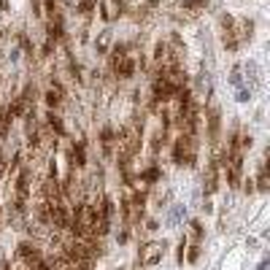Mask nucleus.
<instances>
[{
  "label": "nucleus",
  "mask_w": 270,
  "mask_h": 270,
  "mask_svg": "<svg viewBox=\"0 0 270 270\" xmlns=\"http://www.w3.org/2000/svg\"><path fill=\"white\" fill-rule=\"evenodd\" d=\"M197 138L195 135H184L179 133V138L173 141V162L179 168H195L197 162Z\"/></svg>",
  "instance_id": "1"
},
{
  "label": "nucleus",
  "mask_w": 270,
  "mask_h": 270,
  "mask_svg": "<svg viewBox=\"0 0 270 270\" xmlns=\"http://www.w3.org/2000/svg\"><path fill=\"white\" fill-rule=\"evenodd\" d=\"M165 252H168V241H146L138 249V265H143V268L160 265Z\"/></svg>",
  "instance_id": "2"
},
{
  "label": "nucleus",
  "mask_w": 270,
  "mask_h": 270,
  "mask_svg": "<svg viewBox=\"0 0 270 270\" xmlns=\"http://www.w3.org/2000/svg\"><path fill=\"white\" fill-rule=\"evenodd\" d=\"M206 138H208L211 149L222 146V111H219V105H208V111H206Z\"/></svg>",
  "instance_id": "3"
},
{
  "label": "nucleus",
  "mask_w": 270,
  "mask_h": 270,
  "mask_svg": "<svg viewBox=\"0 0 270 270\" xmlns=\"http://www.w3.org/2000/svg\"><path fill=\"white\" fill-rule=\"evenodd\" d=\"M219 35H222V46L227 51H238L241 41H238V32H235V16L222 14L219 16Z\"/></svg>",
  "instance_id": "4"
},
{
  "label": "nucleus",
  "mask_w": 270,
  "mask_h": 270,
  "mask_svg": "<svg viewBox=\"0 0 270 270\" xmlns=\"http://www.w3.org/2000/svg\"><path fill=\"white\" fill-rule=\"evenodd\" d=\"M87 168V143L73 141L68 146V170H81Z\"/></svg>",
  "instance_id": "5"
},
{
  "label": "nucleus",
  "mask_w": 270,
  "mask_h": 270,
  "mask_svg": "<svg viewBox=\"0 0 270 270\" xmlns=\"http://www.w3.org/2000/svg\"><path fill=\"white\" fill-rule=\"evenodd\" d=\"M219 173H222L219 162L208 160L206 162V170H203V192H206V195H214L216 189H219Z\"/></svg>",
  "instance_id": "6"
},
{
  "label": "nucleus",
  "mask_w": 270,
  "mask_h": 270,
  "mask_svg": "<svg viewBox=\"0 0 270 270\" xmlns=\"http://www.w3.org/2000/svg\"><path fill=\"white\" fill-rule=\"evenodd\" d=\"M43 103L49 105V111H57L65 103V89H62V84L57 81V78H51L49 87L43 89Z\"/></svg>",
  "instance_id": "7"
},
{
  "label": "nucleus",
  "mask_w": 270,
  "mask_h": 270,
  "mask_svg": "<svg viewBox=\"0 0 270 270\" xmlns=\"http://www.w3.org/2000/svg\"><path fill=\"white\" fill-rule=\"evenodd\" d=\"M235 32H238L241 46L246 43V41H252V38H254V19H249V16H238V19H235Z\"/></svg>",
  "instance_id": "8"
},
{
  "label": "nucleus",
  "mask_w": 270,
  "mask_h": 270,
  "mask_svg": "<svg viewBox=\"0 0 270 270\" xmlns=\"http://www.w3.org/2000/svg\"><path fill=\"white\" fill-rule=\"evenodd\" d=\"M114 143H116V130L114 127H103L100 130V149L105 157L114 154Z\"/></svg>",
  "instance_id": "9"
},
{
  "label": "nucleus",
  "mask_w": 270,
  "mask_h": 270,
  "mask_svg": "<svg viewBox=\"0 0 270 270\" xmlns=\"http://www.w3.org/2000/svg\"><path fill=\"white\" fill-rule=\"evenodd\" d=\"M114 46V30L111 27H105L100 35L95 38V49H97V54H108V49Z\"/></svg>",
  "instance_id": "10"
},
{
  "label": "nucleus",
  "mask_w": 270,
  "mask_h": 270,
  "mask_svg": "<svg viewBox=\"0 0 270 270\" xmlns=\"http://www.w3.org/2000/svg\"><path fill=\"white\" fill-rule=\"evenodd\" d=\"M257 187L254 189H260V192H268L270 189V176H268V160H262L260 162V173H257Z\"/></svg>",
  "instance_id": "11"
},
{
  "label": "nucleus",
  "mask_w": 270,
  "mask_h": 270,
  "mask_svg": "<svg viewBox=\"0 0 270 270\" xmlns=\"http://www.w3.org/2000/svg\"><path fill=\"white\" fill-rule=\"evenodd\" d=\"M203 235H206V227H203V222H200V219H192V222H189V230H187V238L192 241V243H200Z\"/></svg>",
  "instance_id": "12"
},
{
  "label": "nucleus",
  "mask_w": 270,
  "mask_h": 270,
  "mask_svg": "<svg viewBox=\"0 0 270 270\" xmlns=\"http://www.w3.org/2000/svg\"><path fill=\"white\" fill-rule=\"evenodd\" d=\"M227 81H230V87H249V84H243V65L241 62H235L233 68H230V76H227Z\"/></svg>",
  "instance_id": "13"
},
{
  "label": "nucleus",
  "mask_w": 270,
  "mask_h": 270,
  "mask_svg": "<svg viewBox=\"0 0 270 270\" xmlns=\"http://www.w3.org/2000/svg\"><path fill=\"white\" fill-rule=\"evenodd\" d=\"M11 116H8V111H5V105L3 108H0V143L5 141V138H8V130H11Z\"/></svg>",
  "instance_id": "14"
},
{
  "label": "nucleus",
  "mask_w": 270,
  "mask_h": 270,
  "mask_svg": "<svg viewBox=\"0 0 270 270\" xmlns=\"http://www.w3.org/2000/svg\"><path fill=\"white\" fill-rule=\"evenodd\" d=\"M168 200H170V192H168V189H154V195H151L154 211H162V208L168 206Z\"/></svg>",
  "instance_id": "15"
},
{
  "label": "nucleus",
  "mask_w": 270,
  "mask_h": 270,
  "mask_svg": "<svg viewBox=\"0 0 270 270\" xmlns=\"http://www.w3.org/2000/svg\"><path fill=\"white\" fill-rule=\"evenodd\" d=\"M184 216H187V206H173V208H170V214H168V222H170V225H179Z\"/></svg>",
  "instance_id": "16"
},
{
  "label": "nucleus",
  "mask_w": 270,
  "mask_h": 270,
  "mask_svg": "<svg viewBox=\"0 0 270 270\" xmlns=\"http://www.w3.org/2000/svg\"><path fill=\"white\" fill-rule=\"evenodd\" d=\"M187 262H197L200 260V243H187Z\"/></svg>",
  "instance_id": "17"
},
{
  "label": "nucleus",
  "mask_w": 270,
  "mask_h": 270,
  "mask_svg": "<svg viewBox=\"0 0 270 270\" xmlns=\"http://www.w3.org/2000/svg\"><path fill=\"white\" fill-rule=\"evenodd\" d=\"M235 100L249 103V100H252V87H238V89H235Z\"/></svg>",
  "instance_id": "18"
},
{
  "label": "nucleus",
  "mask_w": 270,
  "mask_h": 270,
  "mask_svg": "<svg viewBox=\"0 0 270 270\" xmlns=\"http://www.w3.org/2000/svg\"><path fill=\"white\" fill-rule=\"evenodd\" d=\"M184 249H187V238H181V241H179V254H176L179 265H184Z\"/></svg>",
  "instance_id": "19"
},
{
  "label": "nucleus",
  "mask_w": 270,
  "mask_h": 270,
  "mask_svg": "<svg viewBox=\"0 0 270 270\" xmlns=\"http://www.w3.org/2000/svg\"><path fill=\"white\" fill-rule=\"evenodd\" d=\"M241 184H243V192H246V195H254V181L252 179H243Z\"/></svg>",
  "instance_id": "20"
},
{
  "label": "nucleus",
  "mask_w": 270,
  "mask_h": 270,
  "mask_svg": "<svg viewBox=\"0 0 270 270\" xmlns=\"http://www.w3.org/2000/svg\"><path fill=\"white\" fill-rule=\"evenodd\" d=\"M143 230H149V233H154V230H160V225H157V219H146V227Z\"/></svg>",
  "instance_id": "21"
},
{
  "label": "nucleus",
  "mask_w": 270,
  "mask_h": 270,
  "mask_svg": "<svg viewBox=\"0 0 270 270\" xmlns=\"http://www.w3.org/2000/svg\"><path fill=\"white\" fill-rule=\"evenodd\" d=\"M62 3H65V5H68V8H73V11H76V8H78V5H81V0H62Z\"/></svg>",
  "instance_id": "22"
},
{
  "label": "nucleus",
  "mask_w": 270,
  "mask_h": 270,
  "mask_svg": "<svg viewBox=\"0 0 270 270\" xmlns=\"http://www.w3.org/2000/svg\"><path fill=\"white\" fill-rule=\"evenodd\" d=\"M68 270H92V265H70Z\"/></svg>",
  "instance_id": "23"
},
{
  "label": "nucleus",
  "mask_w": 270,
  "mask_h": 270,
  "mask_svg": "<svg viewBox=\"0 0 270 270\" xmlns=\"http://www.w3.org/2000/svg\"><path fill=\"white\" fill-rule=\"evenodd\" d=\"M257 270H268V260H262V262H260V268H257Z\"/></svg>",
  "instance_id": "24"
}]
</instances>
